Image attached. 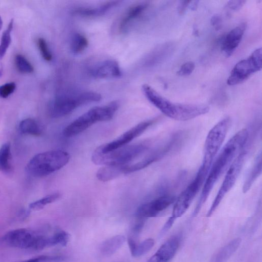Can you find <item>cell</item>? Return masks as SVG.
Segmentation results:
<instances>
[{
    "label": "cell",
    "instance_id": "6da1fadb",
    "mask_svg": "<svg viewBox=\"0 0 262 262\" xmlns=\"http://www.w3.org/2000/svg\"><path fill=\"white\" fill-rule=\"evenodd\" d=\"M248 135L246 128L240 130L228 141L221 150L205 180L200 199L194 212V217L199 213L221 175L236 158L238 154L241 153L246 144Z\"/></svg>",
    "mask_w": 262,
    "mask_h": 262
},
{
    "label": "cell",
    "instance_id": "7a4b0ae2",
    "mask_svg": "<svg viewBox=\"0 0 262 262\" xmlns=\"http://www.w3.org/2000/svg\"><path fill=\"white\" fill-rule=\"evenodd\" d=\"M142 90L153 105L167 117L176 120H189L205 114L209 110L208 107L202 104L174 103L147 84L143 85Z\"/></svg>",
    "mask_w": 262,
    "mask_h": 262
},
{
    "label": "cell",
    "instance_id": "3957f363",
    "mask_svg": "<svg viewBox=\"0 0 262 262\" xmlns=\"http://www.w3.org/2000/svg\"><path fill=\"white\" fill-rule=\"evenodd\" d=\"M119 107V103L114 101L107 105L93 108L67 125L63 130V135L71 138L79 135L98 122L111 120Z\"/></svg>",
    "mask_w": 262,
    "mask_h": 262
},
{
    "label": "cell",
    "instance_id": "277c9868",
    "mask_svg": "<svg viewBox=\"0 0 262 262\" xmlns=\"http://www.w3.org/2000/svg\"><path fill=\"white\" fill-rule=\"evenodd\" d=\"M70 159V154L63 150L43 152L33 157L26 166V171L33 177L46 176L63 168Z\"/></svg>",
    "mask_w": 262,
    "mask_h": 262
},
{
    "label": "cell",
    "instance_id": "5b68a950",
    "mask_svg": "<svg viewBox=\"0 0 262 262\" xmlns=\"http://www.w3.org/2000/svg\"><path fill=\"white\" fill-rule=\"evenodd\" d=\"M148 148L145 143L125 146L108 152L97 148L92 155L93 163L99 166H124L132 162Z\"/></svg>",
    "mask_w": 262,
    "mask_h": 262
},
{
    "label": "cell",
    "instance_id": "8992f818",
    "mask_svg": "<svg viewBox=\"0 0 262 262\" xmlns=\"http://www.w3.org/2000/svg\"><path fill=\"white\" fill-rule=\"evenodd\" d=\"M230 123V119L229 117L225 118L209 131L205 142L201 166L210 170L214 160L225 141Z\"/></svg>",
    "mask_w": 262,
    "mask_h": 262
},
{
    "label": "cell",
    "instance_id": "52a82bcc",
    "mask_svg": "<svg viewBox=\"0 0 262 262\" xmlns=\"http://www.w3.org/2000/svg\"><path fill=\"white\" fill-rule=\"evenodd\" d=\"M209 171L201 166L193 181L176 200L172 218L176 220L186 213L204 184Z\"/></svg>",
    "mask_w": 262,
    "mask_h": 262
},
{
    "label": "cell",
    "instance_id": "ba28073f",
    "mask_svg": "<svg viewBox=\"0 0 262 262\" xmlns=\"http://www.w3.org/2000/svg\"><path fill=\"white\" fill-rule=\"evenodd\" d=\"M246 158V153L241 152L230 166L219 192L207 212V217L212 216L224 198L234 187L243 167Z\"/></svg>",
    "mask_w": 262,
    "mask_h": 262
},
{
    "label": "cell",
    "instance_id": "9c48e42d",
    "mask_svg": "<svg viewBox=\"0 0 262 262\" xmlns=\"http://www.w3.org/2000/svg\"><path fill=\"white\" fill-rule=\"evenodd\" d=\"M261 55V49H257L248 58L235 65L227 80V85H239L247 80L252 74L260 70L262 66Z\"/></svg>",
    "mask_w": 262,
    "mask_h": 262
},
{
    "label": "cell",
    "instance_id": "30bf717a",
    "mask_svg": "<svg viewBox=\"0 0 262 262\" xmlns=\"http://www.w3.org/2000/svg\"><path fill=\"white\" fill-rule=\"evenodd\" d=\"M40 235L25 228L17 229L6 233L1 241L5 245L23 249H35Z\"/></svg>",
    "mask_w": 262,
    "mask_h": 262
},
{
    "label": "cell",
    "instance_id": "8fae6325",
    "mask_svg": "<svg viewBox=\"0 0 262 262\" xmlns=\"http://www.w3.org/2000/svg\"><path fill=\"white\" fill-rule=\"evenodd\" d=\"M85 104L82 93L76 96H58L50 103L49 114L54 118L62 117Z\"/></svg>",
    "mask_w": 262,
    "mask_h": 262
},
{
    "label": "cell",
    "instance_id": "7c38bea8",
    "mask_svg": "<svg viewBox=\"0 0 262 262\" xmlns=\"http://www.w3.org/2000/svg\"><path fill=\"white\" fill-rule=\"evenodd\" d=\"M171 195H164L141 205L136 213L138 220L146 221L150 218L156 217L164 212L176 201Z\"/></svg>",
    "mask_w": 262,
    "mask_h": 262
},
{
    "label": "cell",
    "instance_id": "4fadbf2b",
    "mask_svg": "<svg viewBox=\"0 0 262 262\" xmlns=\"http://www.w3.org/2000/svg\"><path fill=\"white\" fill-rule=\"evenodd\" d=\"M155 121L151 119L142 122L128 129L115 140L102 145L98 149L102 152H108L126 146L131 141L142 135Z\"/></svg>",
    "mask_w": 262,
    "mask_h": 262
},
{
    "label": "cell",
    "instance_id": "5bb4252c",
    "mask_svg": "<svg viewBox=\"0 0 262 262\" xmlns=\"http://www.w3.org/2000/svg\"><path fill=\"white\" fill-rule=\"evenodd\" d=\"M245 24H242L230 31L224 37L221 49L224 55L228 58L238 47L245 31Z\"/></svg>",
    "mask_w": 262,
    "mask_h": 262
},
{
    "label": "cell",
    "instance_id": "9a60e30c",
    "mask_svg": "<svg viewBox=\"0 0 262 262\" xmlns=\"http://www.w3.org/2000/svg\"><path fill=\"white\" fill-rule=\"evenodd\" d=\"M93 75L98 78L120 77L121 70L118 63L114 60H107L102 63L93 71Z\"/></svg>",
    "mask_w": 262,
    "mask_h": 262
},
{
    "label": "cell",
    "instance_id": "2e32d148",
    "mask_svg": "<svg viewBox=\"0 0 262 262\" xmlns=\"http://www.w3.org/2000/svg\"><path fill=\"white\" fill-rule=\"evenodd\" d=\"M180 239L174 236L169 239L155 253L164 262H169L175 255L180 245Z\"/></svg>",
    "mask_w": 262,
    "mask_h": 262
},
{
    "label": "cell",
    "instance_id": "e0dca14e",
    "mask_svg": "<svg viewBox=\"0 0 262 262\" xmlns=\"http://www.w3.org/2000/svg\"><path fill=\"white\" fill-rule=\"evenodd\" d=\"M127 165L107 166L101 168L96 174L97 179L102 182H107L125 174Z\"/></svg>",
    "mask_w": 262,
    "mask_h": 262
},
{
    "label": "cell",
    "instance_id": "ac0fdd59",
    "mask_svg": "<svg viewBox=\"0 0 262 262\" xmlns=\"http://www.w3.org/2000/svg\"><path fill=\"white\" fill-rule=\"evenodd\" d=\"M240 238H235L219 250L211 262H226L236 251L241 243Z\"/></svg>",
    "mask_w": 262,
    "mask_h": 262
},
{
    "label": "cell",
    "instance_id": "d6986e66",
    "mask_svg": "<svg viewBox=\"0 0 262 262\" xmlns=\"http://www.w3.org/2000/svg\"><path fill=\"white\" fill-rule=\"evenodd\" d=\"M120 2L114 1L104 4L101 6L93 8H80L75 10L76 14L86 17H95L102 15L111 8L117 6Z\"/></svg>",
    "mask_w": 262,
    "mask_h": 262
},
{
    "label": "cell",
    "instance_id": "ffe728a7",
    "mask_svg": "<svg viewBox=\"0 0 262 262\" xmlns=\"http://www.w3.org/2000/svg\"><path fill=\"white\" fill-rule=\"evenodd\" d=\"M125 240V239L123 235H115L101 244L100 252L104 256H111L122 246Z\"/></svg>",
    "mask_w": 262,
    "mask_h": 262
},
{
    "label": "cell",
    "instance_id": "44dd1931",
    "mask_svg": "<svg viewBox=\"0 0 262 262\" xmlns=\"http://www.w3.org/2000/svg\"><path fill=\"white\" fill-rule=\"evenodd\" d=\"M261 170V153H260L257 156L254 165L251 168L244 181L243 187V192L244 193H246L250 189L255 180L260 175Z\"/></svg>",
    "mask_w": 262,
    "mask_h": 262
},
{
    "label": "cell",
    "instance_id": "7402d4cb",
    "mask_svg": "<svg viewBox=\"0 0 262 262\" xmlns=\"http://www.w3.org/2000/svg\"><path fill=\"white\" fill-rule=\"evenodd\" d=\"M148 6V3H144L130 8L120 23L119 30L121 31H124L128 23L140 16L146 10Z\"/></svg>",
    "mask_w": 262,
    "mask_h": 262
},
{
    "label": "cell",
    "instance_id": "603a6c76",
    "mask_svg": "<svg viewBox=\"0 0 262 262\" xmlns=\"http://www.w3.org/2000/svg\"><path fill=\"white\" fill-rule=\"evenodd\" d=\"M21 132L25 135L40 136L43 133V128L36 120L27 118L22 120L20 124Z\"/></svg>",
    "mask_w": 262,
    "mask_h": 262
},
{
    "label": "cell",
    "instance_id": "cb8c5ba5",
    "mask_svg": "<svg viewBox=\"0 0 262 262\" xmlns=\"http://www.w3.org/2000/svg\"><path fill=\"white\" fill-rule=\"evenodd\" d=\"M0 171L9 174L12 171L11 148L10 143L5 144L0 148Z\"/></svg>",
    "mask_w": 262,
    "mask_h": 262
},
{
    "label": "cell",
    "instance_id": "d4e9b609",
    "mask_svg": "<svg viewBox=\"0 0 262 262\" xmlns=\"http://www.w3.org/2000/svg\"><path fill=\"white\" fill-rule=\"evenodd\" d=\"M163 154H164V152L156 153L138 163L133 165H127L126 168L125 174L134 173L144 169L158 160Z\"/></svg>",
    "mask_w": 262,
    "mask_h": 262
},
{
    "label": "cell",
    "instance_id": "484cf974",
    "mask_svg": "<svg viewBox=\"0 0 262 262\" xmlns=\"http://www.w3.org/2000/svg\"><path fill=\"white\" fill-rule=\"evenodd\" d=\"M88 46V41L83 35L80 34H75L72 39L71 49L74 54L81 53Z\"/></svg>",
    "mask_w": 262,
    "mask_h": 262
},
{
    "label": "cell",
    "instance_id": "4316f807",
    "mask_svg": "<svg viewBox=\"0 0 262 262\" xmlns=\"http://www.w3.org/2000/svg\"><path fill=\"white\" fill-rule=\"evenodd\" d=\"M14 27V20L10 23L7 29L4 32L0 44V59H3L12 42L11 33Z\"/></svg>",
    "mask_w": 262,
    "mask_h": 262
},
{
    "label": "cell",
    "instance_id": "83f0119b",
    "mask_svg": "<svg viewBox=\"0 0 262 262\" xmlns=\"http://www.w3.org/2000/svg\"><path fill=\"white\" fill-rule=\"evenodd\" d=\"M61 197L60 193L52 194L32 203L30 205V208L34 211H39L47 205L55 202Z\"/></svg>",
    "mask_w": 262,
    "mask_h": 262
},
{
    "label": "cell",
    "instance_id": "f1b7e54d",
    "mask_svg": "<svg viewBox=\"0 0 262 262\" xmlns=\"http://www.w3.org/2000/svg\"><path fill=\"white\" fill-rule=\"evenodd\" d=\"M15 63L18 70L23 73H31L34 68L31 63L23 56L18 55L15 58Z\"/></svg>",
    "mask_w": 262,
    "mask_h": 262
},
{
    "label": "cell",
    "instance_id": "f546056e",
    "mask_svg": "<svg viewBox=\"0 0 262 262\" xmlns=\"http://www.w3.org/2000/svg\"><path fill=\"white\" fill-rule=\"evenodd\" d=\"M155 244L153 239H148L138 244L136 250L133 254L134 257H140L148 252L154 246Z\"/></svg>",
    "mask_w": 262,
    "mask_h": 262
},
{
    "label": "cell",
    "instance_id": "4dcf8cb0",
    "mask_svg": "<svg viewBox=\"0 0 262 262\" xmlns=\"http://www.w3.org/2000/svg\"><path fill=\"white\" fill-rule=\"evenodd\" d=\"M65 257L59 255H40L22 262H61Z\"/></svg>",
    "mask_w": 262,
    "mask_h": 262
},
{
    "label": "cell",
    "instance_id": "1f68e13d",
    "mask_svg": "<svg viewBox=\"0 0 262 262\" xmlns=\"http://www.w3.org/2000/svg\"><path fill=\"white\" fill-rule=\"evenodd\" d=\"M53 237L56 245L65 246L70 240V235L64 230H59L53 235Z\"/></svg>",
    "mask_w": 262,
    "mask_h": 262
},
{
    "label": "cell",
    "instance_id": "d6a6232c",
    "mask_svg": "<svg viewBox=\"0 0 262 262\" xmlns=\"http://www.w3.org/2000/svg\"><path fill=\"white\" fill-rule=\"evenodd\" d=\"M38 46L44 59L48 62L51 61L52 59V56L49 50L47 43L44 39H39Z\"/></svg>",
    "mask_w": 262,
    "mask_h": 262
},
{
    "label": "cell",
    "instance_id": "836d02e7",
    "mask_svg": "<svg viewBox=\"0 0 262 262\" xmlns=\"http://www.w3.org/2000/svg\"><path fill=\"white\" fill-rule=\"evenodd\" d=\"M16 89V85L12 82L0 86V97L7 98L12 95Z\"/></svg>",
    "mask_w": 262,
    "mask_h": 262
},
{
    "label": "cell",
    "instance_id": "e575fe53",
    "mask_svg": "<svg viewBox=\"0 0 262 262\" xmlns=\"http://www.w3.org/2000/svg\"><path fill=\"white\" fill-rule=\"evenodd\" d=\"M195 68V65L193 62H189L183 64L178 71L177 74L181 76L190 75L192 73Z\"/></svg>",
    "mask_w": 262,
    "mask_h": 262
},
{
    "label": "cell",
    "instance_id": "d590c367",
    "mask_svg": "<svg viewBox=\"0 0 262 262\" xmlns=\"http://www.w3.org/2000/svg\"><path fill=\"white\" fill-rule=\"evenodd\" d=\"M246 3L245 1H229L227 3L226 8L230 11H238L241 10Z\"/></svg>",
    "mask_w": 262,
    "mask_h": 262
},
{
    "label": "cell",
    "instance_id": "8d00e7d4",
    "mask_svg": "<svg viewBox=\"0 0 262 262\" xmlns=\"http://www.w3.org/2000/svg\"><path fill=\"white\" fill-rule=\"evenodd\" d=\"M222 19L219 15L214 16L211 19V24L216 30H219L221 28Z\"/></svg>",
    "mask_w": 262,
    "mask_h": 262
},
{
    "label": "cell",
    "instance_id": "74e56055",
    "mask_svg": "<svg viewBox=\"0 0 262 262\" xmlns=\"http://www.w3.org/2000/svg\"><path fill=\"white\" fill-rule=\"evenodd\" d=\"M190 1L180 2L178 7V12L180 15L184 14L190 5Z\"/></svg>",
    "mask_w": 262,
    "mask_h": 262
},
{
    "label": "cell",
    "instance_id": "f35d334b",
    "mask_svg": "<svg viewBox=\"0 0 262 262\" xmlns=\"http://www.w3.org/2000/svg\"><path fill=\"white\" fill-rule=\"evenodd\" d=\"M176 220L172 218L171 217L168 220L161 232V234L163 235L165 234L170 228L172 227Z\"/></svg>",
    "mask_w": 262,
    "mask_h": 262
},
{
    "label": "cell",
    "instance_id": "ab89813d",
    "mask_svg": "<svg viewBox=\"0 0 262 262\" xmlns=\"http://www.w3.org/2000/svg\"><path fill=\"white\" fill-rule=\"evenodd\" d=\"M147 262H164L161 257L155 253Z\"/></svg>",
    "mask_w": 262,
    "mask_h": 262
},
{
    "label": "cell",
    "instance_id": "60d3db41",
    "mask_svg": "<svg viewBox=\"0 0 262 262\" xmlns=\"http://www.w3.org/2000/svg\"><path fill=\"white\" fill-rule=\"evenodd\" d=\"M198 4V1L190 2L189 7H190L192 11H196L197 9Z\"/></svg>",
    "mask_w": 262,
    "mask_h": 262
},
{
    "label": "cell",
    "instance_id": "b9f144b4",
    "mask_svg": "<svg viewBox=\"0 0 262 262\" xmlns=\"http://www.w3.org/2000/svg\"><path fill=\"white\" fill-rule=\"evenodd\" d=\"M3 27V19L1 17V16H0V30H1L2 29Z\"/></svg>",
    "mask_w": 262,
    "mask_h": 262
},
{
    "label": "cell",
    "instance_id": "7bdbcfd3",
    "mask_svg": "<svg viewBox=\"0 0 262 262\" xmlns=\"http://www.w3.org/2000/svg\"><path fill=\"white\" fill-rule=\"evenodd\" d=\"M2 75H3V72L1 70H0V77H2Z\"/></svg>",
    "mask_w": 262,
    "mask_h": 262
}]
</instances>
